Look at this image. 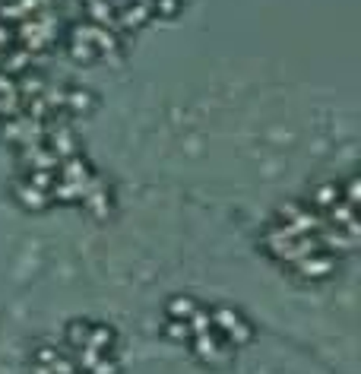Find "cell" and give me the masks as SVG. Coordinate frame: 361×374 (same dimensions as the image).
<instances>
[{
	"label": "cell",
	"instance_id": "cell-11",
	"mask_svg": "<svg viewBox=\"0 0 361 374\" xmlns=\"http://www.w3.org/2000/svg\"><path fill=\"white\" fill-rule=\"evenodd\" d=\"M73 374H80V371H73Z\"/></svg>",
	"mask_w": 361,
	"mask_h": 374
},
{
	"label": "cell",
	"instance_id": "cell-5",
	"mask_svg": "<svg viewBox=\"0 0 361 374\" xmlns=\"http://www.w3.org/2000/svg\"><path fill=\"white\" fill-rule=\"evenodd\" d=\"M86 339H89V323H82V320H73L67 327V342L73 349H80V346H86Z\"/></svg>",
	"mask_w": 361,
	"mask_h": 374
},
{
	"label": "cell",
	"instance_id": "cell-9",
	"mask_svg": "<svg viewBox=\"0 0 361 374\" xmlns=\"http://www.w3.org/2000/svg\"><path fill=\"white\" fill-rule=\"evenodd\" d=\"M48 368H51V374H73L76 371V365L70 359H63V355H57V359L51 361Z\"/></svg>",
	"mask_w": 361,
	"mask_h": 374
},
{
	"label": "cell",
	"instance_id": "cell-3",
	"mask_svg": "<svg viewBox=\"0 0 361 374\" xmlns=\"http://www.w3.org/2000/svg\"><path fill=\"white\" fill-rule=\"evenodd\" d=\"M92 92H86V89H67V108L73 114H82L92 108Z\"/></svg>",
	"mask_w": 361,
	"mask_h": 374
},
{
	"label": "cell",
	"instance_id": "cell-4",
	"mask_svg": "<svg viewBox=\"0 0 361 374\" xmlns=\"http://www.w3.org/2000/svg\"><path fill=\"white\" fill-rule=\"evenodd\" d=\"M194 311H196V304L190 301V298H171V301H168V317H171V320H187Z\"/></svg>",
	"mask_w": 361,
	"mask_h": 374
},
{
	"label": "cell",
	"instance_id": "cell-1",
	"mask_svg": "<svg viewBox=\"0 0 361 374\" xmlns=\"http://www.w3.org/2000/svg\"><path fill=\"white\" fill-rule=\"evenodd\" d=\"M13 194H16V200L23 203L25 209H44L48 206V194L35 190L25 177H16V181H13Z\"/></svg>",
	"mask_w": 361,
	"mask_h": 374
},
{
	"label": "cell",
	"instance_id": "cell-2",
	"mask_svg": "<svg viewBox=\"0 0 361 374\" xmlns=\"http://www.w3.org/2000/svg\"><path fill=\"white\" fill-rule=\"evenodd\" d=\"M111 342H114V330L111 327H89L86 346L99 349V352H108V349H111Z\"/></svg>",
	"mask_w": 361,
	"mask_h": 374
},
{
	"label": "cell",
	"instance_id": "cell-8",
	"mask_svg": "<svg viewBox=\"0 0 361 374\" xmlns=\"http://www.w3.org/2000/svg\"><path fill=\"white\" fill-rule=\"evenodd\" d=\"M89 371H92V374H118L120 368H118V361H114V359H105V355H101V359L95 361Z\"/></svg>",
	"mask_w": 361,
	"mask_h": 374
},
{
	"label": "cell",
	"instance_id": "cell-7",
	"mask_svg": "<svg viewBox=\"0 0 361 374\" xmlns=\"http://www.w3.org/2000/svg\"><path fill=\"white\" fill-rule=\"evenodd\" d=\"M76 355H80V359H76V368H80V371H89V368L101 359V352H99V349H92V346H80V349H76Z\"/></svg>",
	"mask_w": 361,
	"mask_h": 374
},
{
	"label": "cell",
	"instance_id": "cell-6",
	"mask_svg": "<svg viewBox=\"0 0 361 374\" xmlns=\"http://www.w3.org/2000/svg\"><path fill=\"white\" fill-rule=\"evenodd\" d=\"M165 336H168V339H175V342H187L194 333H190V323L187 320H168Z\"/></svg>",
	"mask_w": 361,
	"mask_h": 374
},
{
	"label": "cell",
	"instance_id": "cell-10",
	"mask_svg": "<svg viewBox=\"0 0 361 374\" xmlns=\"http://www.w3.org/2000/svg\"><path fill=\"white\" fill-rule=\"evenodd\" d=\"M54 359H57V352H54V349H48V346L35 352V365H51Z\"/></svg>",
	"mask_w": 361,
	"mask_h": 374
}]
</instances>
